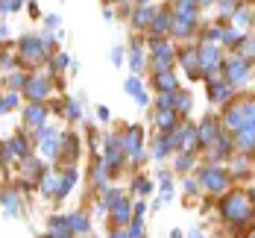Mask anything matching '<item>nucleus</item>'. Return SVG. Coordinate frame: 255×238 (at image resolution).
<instances>
[{
  "instance_id": "nucleus-1",
  "label": "nucleus",
  "mask_w": 255,
  "mask_h": 238,
  "mask_svg": "<svg viewBox=\"0 0 255 238\" xmlns=\"http://www.w3.org/2000/svg\"><path fill=\"white\" fill-rule=\"evenodd\" d=\"M255 215V200L250 191H232L220 200V218L229 224H247Z\"/></svg>"
},
{
  "instance_id": "nucleus-2",
  "label": "nucleus",
  "mask_w": 255,
  "mask_h": 238,
  "mask_svg": "<svg viewBox=\"0 0 255 238\" xmlns=\"http://www.w3.org/2000/svg\"><path fill=\"white\" fill-rule=\"evenodd\" d=\"M223 124L232 132H241L244 127L255 124V97H238V100H232V106H226V112H223Z\"/></svg>"
},
{
  "instance_id": "nucleus-3",
  "label": "nucleus",
  "mask_w": 255,
  "mask_h": 238,
  "mask_svg": "<svg viewBox=\"0 0 255 238\" xmlns=\"http://www.w3.org/2000/svg\"><path fill=\"white\" fill-rule=\"evenodd\" d=\"M167 141H170V147L179 150V153H194V150H200L197 127H194V124H179L173 132H167Z\"/></svg>"
},
{
  "instance_id": "nucleus-4",
  "label": "nucleus",
  "mask_w": 255,
  "mask_h": 238,
  "mask_svg": "<svg viewBox=\"0 0 255 238\" xmlns=\"http://www.w3.org/2000/svg\"><path fill=\"white\" fill-rule=\"evenodd\" d=\"M200 185L208 188L211 194H220V191L229 188V171H223V168H217V165L200 168Z\"/></svg>"
},
{
  "instance_id": "nucleus-5",
  "label": "nucleus",
  "mask_w": 255,
  "mask_h": 238,
  "mask_svg": "<svg viewBox=\"0 0 255 238\" xmlns=\"http://www.w3.org/2000/svg\"><path fill=\"white\" fill-rule=\"evenodd\" d=\"M223 74H226V82H232V85H238V82H247L250 79V62L247 59H241L238 53L232 56V59H226L223 62Z\"/></svg>"
},
{
  "instance_id": "nucleus-6",
  "label": "nucleus",
  "mask_w": 255,
  "mask_h": 238,
  "mask_svg": "<svg viewBox=\"0 0 255 238\" xmlns=\"http://www.w3.org/2000/svg\"><path fill=\"white\" fill-rule=\"evenodd\" d=\"M200 71L208 77H217V71L223 68V62H220V50H217V44H203L200 47Z\"/></svg>"
},
{
  "instance_id": "nucleus-7",
  "label": "nucleus",
  "mask_w": 255,
  "mask_h": 238,
  "mask_svg": "<svg viewBox=\"0 0 255 238\" xmlns=\"http://www.w3.org/2000/svg\"><path fill=\"white\" fill-rule=\"evenodd\" d=\"M124 156H127V150H124V138H109L106 141V159H103V165H106V171L109 174H118V168L124 165Z\"/></svg>"
},
{
  "instance_id": "nucleus-8",
  "label": "nucleus",
  "mask_w": 255,
  "mask_h": 238,
  "mask_svg": "<svg viewBox=\"0 0 255 238\" xmlns=\"http://www.w3.org/2000/svg\"><path fill=\"white\" fill-rule=\"evenodd\" d=\"M18 56H24L26 62H41L44 56H47V47H44V41L41 38H35V35H24L21 38V44H18Z\"/></svg>"
},
{
  "instance_id": "nucleus-9",
  "label": "nucleus",
  "mask_w": 255,
  "mask_h": 238,
  "mask_svg": "<svg viewBox=\"0 0 255 238\" xmlns=\"http://www.w3.org/2000/svg\"><path fill=\"white\" fill-rule=\"evenodd\" d=\"M141 141H144V132L141 127H129L127 135H124V150L132 162H141L144 159V150H141Z\"/></svg>"
},
{
  "instance_id": "nucleus-10",
  "label": "nucleus",
  "mask_w": 255,
  "mask_h": 238,
  "mask_svg": "<svg viewBox=\"0 0 255 238\" xmlns=\"http://www.w3.org/2000/svg\"><path fill=\"white\" fill-rule=\"evenodd\" d=\"M170 65H173V50H170V44H167V41H153V68L158 74H164V71H170Z\"/></svg>"
},
{
  "instance_id": "nucleus-11",
  "label": "nucleus",
  "mask_w": 255,
  "mask_h": 238,
  "mask_svg": "<svg viewBox=\"0 0 255 238\" xmlns=\"http://www.w3.org/2000/svg\"><path fill=\"white\" fill-rule=\"evenodd\" d=\"M232 97V82H226V79L220 77H208V100L211 103H226Z\"/></svg>"
},
{
  "instance_id": "nucleus-12",
  "label": "nucleus",
  "mask_w": 255,
  "mask_h": 238,
  "mask_svg": "<svg viewBox=\"0 0 255 238\" xmlns=\"http://www.w3.org/2000/svg\"><path fill=\"white\" fill-rule=\"evenodd\" d=\"M220 138V130H217V121L214 118H205L203 124L197 127V141H200V147H214V141Z\"/></svg>"
},
{
  "instance_id": "nucleus-13",
  "label": "nucleus",
  "mask_w": 255,
  "mask_h": 238,
  "mask_svg": "<svg viewBox=\"0 0 255 238\" xmlns=\"http://www.w3.org/2000/svg\"><path fill=\"white\" fill-rule=\"evenodd\" d=\"M26 100H32V103H41L44 97H47V91H50V82L44 77H29V82H26Z\"/></svg>"
},
{
  "instance_id": "nucleus-14",
  "label": "nucleus",
  "mask_w": 255,
  "mask_h": 238,
  "mask_svg": "<svg viewBox=\"0 0 255 238\" xmlns=\"http://www.w3.org/2000/svg\"><path fill=\"white\" fill-rule=\"evenodd\" d=\"M38 138H41V150H44V156H59V144H62L59 132L50 130V127H41V130H38Z\"/></svg>"
},
{
  "instance_id": "nucleus-15",
  "label": "nucleus",
  "mask_w": 255,
  "mask_h": 238,
  "mask_svg": "<svg viewBox=\"0 0 255 238\" xmlns=\"http://www.w3.org/2000/svg\"><path fill=\"white\" fill-rule=\"evenodd\" d=\"M235 147H238L241 153L253 156V153H255V124L244 127L241 132H235Z\"/></svg>"
},
{
  "instance_id": "nucleus-16",
  "label": "nucleus",
  "mask_w": 255,
  "mask_h": 238,
  "mask_svg": "<svg viewBox=\"0 0 255 238\" xmlns=\"http://www.w3.org/2000/svg\"><path fill=\"white\" fill-rule=\"evenodd\" d=\"M176 118H179L176 109H158V112H155V127H158V130L167 135V132H173V130L179 127Z\"/></svg>"
},
{
  "instance_id": "nucleus-17",
  "label": "nucleus",
  "mask_w": 255,
  "mask_h": 238,
  "mask_svg": "<svg viewBox=\"0 0 255 238\" xmlns=\"http://www.w3.org/2000/svg\"><path fill=\"white\" fill-rule=\"evenodd\" d=\"M47 230H50V238H71V218H65V215H56L50 218V224H47Z\"/></svg>"
},
{
  "instance_id": "nucleus-18",
  "label": "nucleus",
  "mask_w": 255,
  "mask_h": 238,
  "mask_svg": "<svg viewBox=\"0 0 255 238\" xmlns=\"http://www.w3.org/2000/svg\"><path fill=\"white\" fill-rule=\"evenodd\" d=\"M179 62H182V65L188 68L191 79H200V77H203V71H200V53H197V50H182Z\"/></svg>"
},
{
  "instance_id": "nucleus-19",
  "label": "nucleus",
  "mask_w": 255,
  "mask_h": 238,
  "mask_svg": "<svg viewBox=\"0 0 255 238\" xmlns=\"http://www.w3.org/2000/svg\"><path fill=\"white\" fill-rule=\"evenodd\" d=\"M170 26H173V12H158L153 18V24H150V32L153 35H167Z\"/></svg>"
},
{
  "instance_id": "nucleus-20",
  "label": "nucleus",
  "mask_w": 255,
  "mask_h": 238,
  "mask_svg": "<svg viewBox=\"0 0 255 238\" xmlns=\"http://www.w3.org/2000/svg\"><path fill=\"white\" fill-rule=\"evenodd\" d=\"M44 118H47V109L41 103H32L29 109L24 112V121H26V127H38L41 130V124H44Z\"/></svg>"
},
{
  "instance_id": "nucleus-21",
  "label": "nucleus",
  "mask_w": 255,
  "mask_h": 238,
  "mask_svg": "<svg viewBox=\"0 0 255 238\" xmlns=\"http://www.w3.org/2000/svg\"><path fill=\"white\" fill-rule=\"evenodd\" d=\"M41 191L47 194V197H62V177H56V174H44V180H41Z\"/></svg>"
},
{
  "instance_id": "nucleus-22",
  "label": "nucleus",
  "mask_w": 255,
  "mask_h": 238,
  "mask_svg": "<svg viewBox=\"0 0 255 238\" xmlns=\"http://www.w3.org/2000/svg\"><path fill=\"white\" fill-rule=\"evenodd\" d=\"M194 26H197V18H176V15H173V26H170V32L182 38V35H191Z\"/></svg>"
},
{
  "instance_id": "nucleus-23",
  "label": "nucleus",
  "mask_w": 255,
  "mask_h": 238,
  "mask_svg": "<svg viewBox=\"0 0 255 238\" xmlns=\"http://www.w3.org/2000/svg\"><path fill=\"white\" fill-rule=\"evenodd\" d=\"M155 88H158V94H161V91H167V94L179 91V85H176V79H173V74H170V71L155 74Z\"/></svg>"
},
{
  "instance_id": "nucleus-24",
  "label": "nucleus",
  "mask_w": 255,
  "mask_h": 238,
  "mask_svg": "<svg viewBox=\"0 0 255 238\" xmlns=\"http://www.w3.org/2000/svg\"><path fill=\"white\" fill-rule=\"evenodd\" d=\"M112 218H115V224H121V227L132 221V206H129L127 197H124V200H121V203H118V206L112 209Z\"/></svg>"
},
{
  "instance_id": "nucleus-25",
  "label": "nucleus",
  "mask_w": 255,
  "mask_h": 238,
  "mask_svg": "<svg viewBox=\"0 0 255 238\" xmlns=\"http://www.w3.org/2000/svg\"><path fill=\"white\" fill-rule=\"evenodd\" d=\"M226 156H232V141L226 138V135H220V138L214 141V150L208 153V159L217 162V159H226Z\"/></svg>"
},
{
  "instance_id": "nucleus-26",
  "label": "nucleus",
  "mask_w": 255,
  "mask_h": 238,
  "mask_svg": "<svg viewBox=\"0 0 255 238\" xmlns=\"http://www.w3.org/2000/svg\"><path fill=\"white\" fill-rule=\"evenodd\" d=\"M197 0H176V9H173V15L176 18H197Z\"/></svg>"
},
{
  "instance_id": "nucleus-27",
  "label": "nucleus",
  "mask_w": 255,
  "mask_h": 238,
  "mask_svg": "<svg viewBox=\"0 0 255 238\" xmlns=\"http://www.w3.org/2000/svg\"><path fill=\"white\" fill-rule=\"evenodd\" d=\"M235 53L241 56V59H247L250 65H253V59H255V38L253 35H244V41L235 47Z\"/></svg>"
},
{
  "instance_id": "nucleus-28",
  "label": "nucleus",
  "mask_w": 255,
  "mask_h": 238,
  "mask_svg": "<svg viewBox=\"0 0 255 238\" xmlns=\"http://www.w3.org/2000/svg\"><path fill=\"white\" fill-rule=\"evenodd\" d=\"M38 174H44V171H41V165H38L35 159L26 156V159H24V177H26V183H24V185H26V188H32V180H35Z\"/></svg>"
},
{
  "instance_id": "nucleus-29",
  "label": "nucleus",
  "mask_w": 255,
  "mask_h": 238,
  "mask_svg": "<svg viewBox=\"0 0 255 238\" xmlns=\"http://www.w3.org/2000/svg\"><path fill=\"white\" fill-rule=\"evenodd\" d=\"M153 18H155L153 9H150V6H141V9L132 15V24H135V26H150V24H153Z\"/></svg>"
},
{
  "instance_id": "nucleus-30",
  "label": "nucleus",
  "mask_w": 255,
  "mask_h": 238,
  "mask_svg": "<svg viewBox=\"0 0 255 238\" xmlns=\"http://www.w3.org/2000/svg\"><path fill=\"white\" fill-rule=\"evenodd\" d=\"M173 109H176V115H188V112H191V94L176 91V94H173Z\"/></svg>"
},
{
  "instance_id": "nucleus-31",
  "label": "nucleus",
  "mask_w": 255,
  "mask_h": 238,
  "mask_svg": "<svg viewBox=\"0 0 255 238\" xmlns=\"http://www.w3.org/2000/svg\"><path fill=\"white\" fill-rule=\"evenodd\" d=\"M9 150H12V156H21V159H26V156H29V147H26V138H21V135H15V138L9 141Z\"/></svg>"
},
{
  "instance_id": "nucleus-32",
  "label": "nucleus",
  "mask_w": 255,
  "mask_h": 238,
  "mask_svg": "<svg viewBox=\"0 0 255 238\" xmlns=\"http://www.w3.org/2000/svg\"><path fill=\"white\" fill-rule=\"evenodd\" d=\"M223 44H232V47H238L241 41H244V32L238 29V26H229V29H223V38H220Z\"/></svg>"
},
{
  "instance_id": "nucleus-33",
  "label": "nucleus",
  "mask_w": 255,
  "mask_h": 238,
  "mask_svg": "<svg viewBox=\"0 0 255 238\" xmlns=\"http://www.w3.org/2000/svg\"><path fill=\"white\" fill-rule=\"evenodd\" d=\"M121 200H124V194H121V191H118V188H106V197H103V209H115V206H118V203H121Z\"/></svg>"
},
{
  "instance_id": "nucleus-34",
  "label": "nucleus",
  "mask_w": 255,
  "mask_h": 238,
  "mask_svg": "<svg viewBox=\"0 0 255 238\" xmlns=\"http://www.w3.org/2000/svg\"><path fill=\"white\" fill-rule=\"evenodd\" d=\"M71 230H74V233H79V236H85V233H88V230H91V224H88V218H85V215H71Z\"/></svg>"
},
{
  "instance_id": "nucleus-35",
  "label": "nucleus",
  "mask_w": 255,
  "mask_h": 238,
  "mask_svg": "<svg viewBox=\"0 0 255 238\" xmlns=\"http://www.w3.org/2000/svg\"><path fill=\"white\" fill-rule=\"evenodd\" d=\"M3 203H6V212L15 218L18 209H21V206H18V191H12V188H9V191H3Z\"/></svg>"
},
{
  "instance_id": "nucleus-36",
  "label": "nucleus",
  "mask_w": 255,
  "mask_h": 238,
  "mask_svg": "<svg viewBox=\"0 0 255 238\" xmlns=\"http://www.w3.org/2000/svg\"><path fill=\"white\" fill-rule=\"evenodd\" d=\"M74 159H77V138L68 135L65 138V150H62V162H71L74 165Z\"/></svg>"
},
{
  "instance_id": "nucleus-37",
  "label": "nucleus",
  "mask_w": 255,
  "mask_h": 238,
  "mask_svg": "<svg viewBox=\"0 0 255 238\" xmlns=\"http://www.w3.org/2000/svg\"><path fill=\"white\" fill-rule=\"evenodd\" d=\"M167 153H170V141H167V135H158V141H155L153 156H155V159H164Z\"/></svg>"
},
{
  "instance_id": "nucleus-38",
  "label": "nucleus",
  "mask_w": 255,
  "mask_h": 238,
  "mask_svg": "<svg viewBox=\"0 0 255 238\" xmlns=\"http://www.w3.org/2000/svg\"><path fill=\"white\" fill-rule=\"evenodd\" d=\"M232 168H235V174H238V177H244V174H247V168H250V156H247V153L235 156V159H232Z\"/></svg>"
},
{
  "instance_id": "nucleus-39",
  "label": "nucleus",
  "mask_w": 255,
  "mask_h": 238,
  "mask_svg": "<svg viewBox=\"0 0 255 238\" xmlns=\"http://www.w3.org/2000/svg\"><path fill=\"white\" fill-rule=\"evenodd\" d=\"M129 65H132V71H135V74H138V71L144 68V53H141V47H138V44L132 47V56H129Z\"/></svg>"
},
{
  "instance_id": "nucleus-40",
  "label": "nucleus",
  "mask_w": 255,
  "mask_h": 238,
  "mask_svg": "<svg viewBox=\"0 0 255 238\" xmlns=\"http://www.w3.org/2000/svg\"><path fill=\"white\" fill-rule=\"evenodd\" d=\"M194 168V153H179V159H176V171H191Z\"/></svg>"
},
{
  "instance_id": "nucleus-41",
  "label": "nucleus",
  "mask_w": 255,
  "mask_h": 238,
  "mask_svg": "<svg viewBox=\"0 0 255 238\" xmlns=\"http://www.w3.org/2000/svg\"><path fill=\"white\" fill-rule=\"evenodd\" d=\"M124 88H127V91L132 94V97H138V94L144 91V88H141V79H138V77H129L127 82H124Z\"/></svg>"
},
{
  "instance_id": "nucleus-42",
  "label": "nucleus",
  "mask_w": 255,
  "mask_h": 238,
  "mask_svg": "<svg viewBox=\"0 0 255 238\" xmlns=\"http://www.w3.org/2000/svg\"><path fill=\"white\" fill-rule=\"evenodd\" d=\"M173 94H176V91H173ZM173 94L161 91V94L155 97V106H158V109H173Z\"/></svg>"
},
{
  "instance_id": "nucleus-43",
  "label": "nucleus",
  "mask_w": 255,
  "mask_h": 238,
  "mask_svg": "<svg viewBox=\"0 0 255 238\" xmlns=\"http://www.w3.org/2000/svg\"><path fill=\"white\" fill-rule=\"evenodd\" d=\"M144 236V224H141V218H132V224H129V238H141Z\"/></svg>"
},
{
  "instance_id": "nucleus-44",
  "label": "nucleus",
  "mask_w": 255,
  "mask_h": 238,
  "mask_svg": "<svg viewBox=\"0 0 255 238\" xmlns=\"http://www.w3.org/2000/svg\"><path fill=\"white\" fill-rule=\"evenodd\" d=\"M235 21H238L241 26H247L250 21H253V12H250V9H235Z\"/></svg>"
},
{
  "instance_id": "nucleus-45",
  "label": "nucleus",
  "mask_w": 255,
  "mask_h": 238,
  "mask_svg": "<svg viewBox=\"0 0 255 238\" xmlns=\"http://www.w3.org/2000/svg\"><path fill=\"white\" fill-rule=\"evenodd\" d=\"M15 103H18V94H9V97H6V100L0 103V115H3V112H9V109H12Z\"/></svg>"
},
{
  "instance_id": "nucleus-46",
  "label": "nucleus",
  "mask_w": 255,
  "mask_h": 238,
  "mask_svg": "<svg viewBox=\"0 0 255 238\" xmlns=\"http://www.w3.org/2000/svg\"><path fill=\"white\" fill-rule=\"evenodd\" d=\"M150 188H153L150 180H138V183H135V191H141V194H150Z\"/></svg>"
},
{
  "instance_id": "nucleus-47",
  "label": "nucleus",
  "mask_w": 255,
  "mask_h": 238,
  "mask_svg": "<svg viewBox=\"0 0 255 238\" xmlns=\"http://www.w3.org/2000/svg\"><path fill=\"white\" fill-rule=\"evenodd\" d=\"M21 6H24L21 0H3V9H9V12H18Z\"/></svg>"
},
{
  "instance_id": "nucleus-48",
  "label": "nucleus",
  "mask_w": 255,
  "mask_h": 238,
  "mask_svg": "<svg viewBox=\"0 0 255 238\" xmlns=\"http://www.w3.org/2000/svg\"><path fill=\"white\" fill-rule=\"evenodd\" d=\"M68 115H71L74 121L79 118V103H77V100H71V103H68Z\"/></svg>"
},
{
  "instance_id": "nucleus-49",
  "label": "nucleus",
  "mask_w": 255,
  "mask_h": 238,
  "mask_svg": "<svg viewBox=\"0 0 255 238\" xmlns=\"http://www.w3.org/2000/svg\"><path fill=\"white\" fill-rule=\"evenodd\" d=\"M112 62H115V65H121V62H124V50H121V47H115V50H112Z\"/></svg>"
},
{
  "instance_id": "nucleus-50",
  "label": "nucleus",
  "mask_w": 255,
  "mask_h": 238,
  "mask_svg": "<svg viewBox=\"0 0 255 238\" xmlns=\"http://www.w3.org/2000/svg\"><path fill=\"white\" fill-rule=\"evenodd\" d=\"M220 6H223V12H232L235 15V0H220Z\"/></svg>"
},
{
  "instance_id": "nucleus-51",
  "label": "nucleus",
  "mask_w": 255,
  "mask_h": 238,
  "mask_svg": "<svg viewBox=\"0 0 255 238\" xmlns=\"http://www.w3.org/2000/svg\"><path fill=\"white\" fill-rule=\"evenodd\" d=\"M135 103H138V106H147V103H150V97H147V94H144V91H141V94H138V97H135Z\"/></svg>"
},
{
  "instance_id": "nucleus-52",
  "label": "nucleus",
  "mask_w": 255,
  "mask_h": 238,
  "mask_svg": "<svg viewBox=\"0 0 255 238\" xmlns=\"http://www.w3.org/2000/svg\"><path fill=\"white\" fill-rule=\"evenodd\" d=\"M132 212H135V218H141V215L147 212V206H144V203H138V206H135V209H132Z\"/></svg>"
},
{
  "instance_id": "nucleus-53",
  "label": "nucleus",
  "mask_w": 255,
  "mask_h": 238,
  "mask_svg": "<svg viewBox=\"0 0 255 238\" xmlns=\"http://www.w3.org/2000/svg\"><path fill=\"white\" fill-rule=\"evenodd\" d=\"M109 238H129V233H124V230H118V233H112Z\"/></svg>"
},
{
  "instance_id": "nucleus-54",
  "label": "nucleus",
  "mask_w": 255,
  "mask_h": 238,
  "mask_svg": "<svg viewBox=\"0 0 255 238\" xmlns=\"http://www.w3.org/2000/svg\"><path fill=\"white\" fill-rule=\"evenodd\" d=\"M188 238H205V236H203V233H200V230H194V233H191V236H188Z\"/></svg>"
},
{
  "instance_id": "nucleus-55",
  "label": "nucleus",
  "mask_w": 255,
  "mask_h": 238,
  "mask_svg": "<svg viewBox=\"0 0 255 238\" xmlns=\"http://www.w3.org/2000/svg\"><path fill=\"white\" fill-rule=\"evenodd\" d=\"M197 3H200V6H208V3H211V0H197Z\"/></svg>"
},
{
  "instance_id": "nucleus-56",
  "label": "nucleus",
  "mask_w": 255,
  "mask_h": 238,
  "mask_svg": "<svg viewBox=\"0 0 255 238\" xmlns=\"http://www.w3.org/2000/svg\"><path fill=\"white\" fill-rule=\"evenodd\" d=\"M106 3H115V0H106Z\"/></svg>"
},
{
  "instance_id": "nucleus-57",
  "label": "nucleus",
  "mask_w": 255,
  "mask_h": 238,
  "mask_svg": "<svg viewBox=\"0 0 255 238\" xmlns=\"http://www.w3.org/2000/svg\"><path fill=\"white\" fill-rule=\"evenodd\" d=\"M141 3H147V0H141Z\"/></svg>"
},
{
  "instance_id": "nucleus-58",
  "label": "nucleus",
  "mask_w": 255,
  "mask_h": 238,
  "mask_svg": "<svg viewBox=\"0 0 255 238\" xmlns=\"http://www.w3.org/2000/svg\"><path fill=\"white\" fill-rule=\"evenodd\" d=\"M253 238H255V233H253Z\"/></svg>"
}]
</instances>
